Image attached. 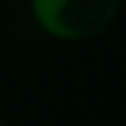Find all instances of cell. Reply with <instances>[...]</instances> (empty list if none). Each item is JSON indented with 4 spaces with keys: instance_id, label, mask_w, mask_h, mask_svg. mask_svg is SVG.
I'll list each match as a JSON object with an SVG mask.
<instances>
[{
    "instance_id": "cell-1",
    "label": "cell",
    "mask_w": 126,
    "mask_h": 126,
    "mask_svg": "<svg viewBox=\"0 0 126 126\" xmlns=\"http://www.w3.org/2000/svg\"><path fill=\"white\" fill-rule=\"evenodd\" d=\"M121 0H31V16L59 41H90L113 23Z\"/></svg>"
},
{
    "instance_id": "cell-2",
    "label": "cell",
    "mask_w": 126,
    "mask_h": 126,
    "mask_svg": "<svg viewBox=\"0 0 126 126\" xmlns=\"http://www.w3.org/2000/svg\"><path fill=\"white\" fill-rule=\"evenodd\" d=\"M0 126H10L8 121H5V116H3V113H0Z\"/></svg>"
}]
</instances>
